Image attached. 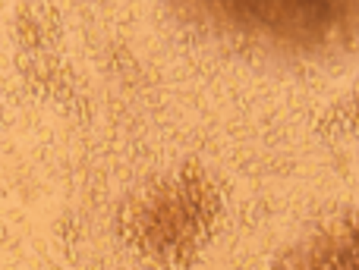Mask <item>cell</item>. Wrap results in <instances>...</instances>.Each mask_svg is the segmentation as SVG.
I'll use <instances>...</instances> for the list:
<instances>
[{"mask_svg": "<svg viewBox=\"0 0 359 270\" xmlns=\"http://www.w3.org/2000/svg\"><path fill=\"white\" fill-rule=\"evenodd\" d=\"M177 16L284 63L331 60L359 48V3H186Z\"/></svg>", "mask_w": 359, "mask_h": 270, "instance_id": "obj_1", "label": "cell"}, {"mask_svg": "<svg viewBox=\"0 0 359 270\" xmlns=\"http://www.w3.org/2000/svg\"><path fill=\"white\" fill-rule=\"evenodd\" d=\"M278 270H359V214L337 217L299 239Z\"/></svg>", "mask_w": 359, "mask_h": 270, "instance_id": "obj_2", "label": "cell"}]
</instances>
